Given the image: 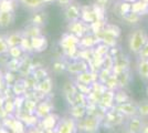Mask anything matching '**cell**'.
I'll list each match as a JSON object with an SVG mask.
<instances>
[{
    "mask_svg": "<svg viewBox=\"0 0 148 133\" xmlns=\"http://www.w3.org/2000/svg\"><path fill=\"white\" fill-rule=\"evenodd\" d=\"M45 21H47V14L43 11H39L33 13L32 18H31V22L32 25H36V27H41V25H45Z\"/></svg>",
    "mask_w": 148,
    "mask_h": 133,
    "instance_id": "obj_18",
    "label": "cell"
},
{
    "mask_svg": "<svg viewBox=\"0 0 148 133\" xmlns=\"http://www.w3.org/2000/svg\"><path fill=\"white\" fill-rule=\"evenodd\" d=\"M56 129H58V133H73V131L76 129L75 120L71 119V118L63 119L59 122Z\"/></svg>",
    "mask_w": 148,
    "mask_h": 133,
    "instance_id": "obj_6",
    "label": "cell"
},
{
    "mask_svg": "<svg viewBox=\"0 0 148 133\" xmlns=\"http://www.w3.org/2000/svg\"><path fill=\"white\" fill-rule=\"evenodd\" d=\"M137 114H139V116H148V102L137 104Z\"/></svg>",
    "mask_w": 148,
    "mask_h": 133,
    "instance_id": "obj_29",
    "label": "cell"
},
{
    "mask_svg": "<svg viewBox=\"0 0 148 133\" xmlns=\"http://www.w3.org/2000/svg\"><path fill=\"white\" fill-rule=\"evenodd\" d=\"M124 1H126V2H130V3H134L135 1H137V0H124Z\"/></svg>",
    "mask_w": 148,
    "mask_h": 133,
    "instance_id": "obj_41",
    "label": "cell"
},
{
    "mask_svg": "<svg viewBox=\"0 0 148 133\" xmlns=\"http://www.w3.org/2000/svg\"><path fill=\"white\" fill-rule=\"evenodd\" d=\"M103 31L106 32V33H108V34L114 36L115 38H117L118 36L121 34V29L115 25H106L104 27V30H103Z\"/></svg>",
    "mask_w": 148,
    "mask_h": 133,
    "instance_id": "obj_27",
    "label": "cell"
},
{
    "mask_svg": "<svg viewBox=\"0 0 148 133\" xmlns=\"http://www.w3.org/2000/svg\"><path fill=\"white\" fill-rule=\"evenodd\" d=\"M8 52H10V54H11L12 58H18L22 54V49H21L20 45H17V47L9 48V51H8Z\"/></svg>",
    "mask_w": 148,
    "mask_h": 133,
    "instance_id": "obj_34",
    "label": "cell"
},
{
    "mask_svg": "<svg viewBox=\"0 0 148 133\" xmlns=\"http://www.w3.org/2000/svg\"><path fill=\"white\" fill-rule=\"evenodd\" d=\"M95 2H96V5L99 7H102V8H104V7L107 6V3H108V0H95Z\"/></svg>",
    "mask_w": 148,
    "mask_h": 133,
    "instance_id": "obj_37",
    "label": "cell"
},
{
    "mask_svg": "<svg viewBox=\"0 0 148 133\" xmlns=\"http://www.w3.org/2000/svg\"><path fill=\"white\" fill-rule=\"evenodd\" d=\"M83 127L87 132H95L99 129V119L96 116H93V115L87 116L86 119L83 121Z\"/></svg>",
    "mask_w": 148,
    "mask_h": 133,
    "instance_id": "obj_10",
    "label": "cell"
},
{
    "mask_svg": "<svg viewBox=\"0 0 148 133\" xmlns=\"http://www.w3.org/2000/svg\"><path fill=\"white\" fill-rule=\"evenodd\" d=\"M116 111L119 112L121 114H124V115L133 116V115L137 114V104L130 101H127L125 103H122V104H118Z\"/></svg>",
    "mask_w": 148,
    "mask_h": 133,
    "instance_id": "obj_5",
    "label": "cell"
},
{
    "mask_svg": "<svg viewBox=\"0 0 148 133\" xmlns=\"http://www.w3.org/2000/svg\"><path fill=\"white\" fill-rule=\"evenodd\" d=\"M143 125H144V122H143L142 118L139 115H133V116H130V120L127 121L126 127L130 133H140Z\"/></svg>",
    "mask_w": 148,
    "mask_h": 133,
    "instance_id": "obj_4",
    "label": "cell"
},
{
    "mask_svg": "<svg viewBox=\"0 0 148 133\" xmlns=\"http://www.w3.org/2000/svg\"><path fill=\"white\" fill-rule=\"evenodd\" d=\"M9 51V45L7 43L6 36L0 34V56Z\"/></svg>",
    "mask_w": 148,
    "mask_h": 133,
    "instance_id": "obj_30",
    "label": "cell"
},
{
    "mask_svg": "<svg viewBox=\"0 0 148 133\" xmlns=\"http://www.w3.org/2000/svg\"><path fill=\"white\" fill-rule=\"evenodd\" d=\"M58 1V3L60 5V6H63V7H66L68 5H70L73 0H56Z\"/></svg>",
    "mask_w": 148,
    "mask_h": 133,
    "instance_id": "obj_38",
    "label": "cell"
},
{
    "mask_svg": "<svg viewBox=\"0 0 148 133\" xmlns=\"http://www.w3.org/2000/svg\"><path fill=\"white\" fill-rule=\"evenodd\" d=\"M81 20L86 22V23H93L94 21H96V14L94 12V10L91 8H84L82 9L81 13Z\"/></svg>",
    "mask_w": 148,
    "mask_h": 133,
    "instance_id": "obj_15",
    "label": "cell"
},
{
    "mask_svg": "<svg viewBox=\"0 0 148 133\" xmlns=\"http://www.w3.org/2000/svg\"><path fill=\"white\" fill-rule=\"evenodd\" d=\"M34 76L36 80H43V79H45V78H48V72H47V70L40 68V69L36 70L34 76Z\"/></svg>",
    "mask_w": 148,
    "mask_h": 133,
    "instance_id": "obj_33",
    "label": "cell"
},
{
    "mask_svg": "<svg viewBox=\"0 0 148 133\" xmlns=\"http://www.w3.org/2000/svg\"><path fill=\"white\" fill-rule=\"evenodd\" d=\"M39 90L43 93H50L52 90V80L50 78H45L43 80H41V82L39 84Z\"/></svg>",
    "mask_w": 148,
    "mask_h": 133,
    "instance_id": "obj_22",
    "label": "cell"
},
{
    "mask_svg": "<svg viewBox=\"0 0 148 133\" xmlns=\"http://www.w3.org/2000/svg\"><path fill=\"white\" fill-rule=\"evenodd\" d=\"M85 108L83 107V105H73V108H72V111H71V115L73 116V119H81V118H83L84 116V114H85Z\"/></svg>",
    "mask_w": 148,
    "mask_h": 133,
    "instance_id": "obj_24",
    "label": "cell"
},
{
    "mask_svg": "<svg viewBox=\"0 0 148 133\" xmlns=\"http://www.w3.org/2000/svg\"><path fill=\"white\" fill-rule=\"evenodd\" d=\"M95 43H96V41H95V38L93 36H91V34H85V36H83L80 39L79 45H82L84 49H91Z\"/></svg>",
    "mask_w": 148,
    "mask_h": 133,
    "instance_id": "obj_20",
    "label": "cell"
},
{
    "mask_svg": "<svg viewBox=\"0 0 148 133\" xmlns=\"http://www.w3.org/2000/svg\"><path fill=\"white\" fill-rule=\"evenodd\" d=\"M147 40V33L144 29H136L128 36V48L133 53L138 54Z\"/></svg>",
    "mask_w": 148,
    "mask_h": 133,
    "instance_id": "obj_1",
    "label": "cell"
},
{
    "mask_svg": "<svg viewBox=\"0 0 148 133\" xmlns=\"http://www.w3.org/2000/svg\"><path fill=\"white\" fill-rule=\"evenodd\" d=\"M19 1L25 8L29 9V10H34V11L42 9L45 5L44 0H19Z\"/></svg>",
    "mask_w": 148,
    "mask_h": 133,
    "instance_id": "obj_9",
    "label": "cell"
},
{
    "mask_svg": "<svg viewBox=\"0 0 148 133\" xmlns=\"http://www.w3.org/2000/svg\"><path fill=\"white\" fill-rule=\"evenodd\" d=\"M116 39L114 36H112V34H108V33H106L104 32V36L102 37V43L106 44L108 48H113V47H115L116 45Z\"/></svg>",
    "mask_w": 148,
    "mask_h": 133,
    "instance_id": "obj_26",
    "label": "cell"
},
{
    "mask_svg": "<svg viewBox=\"0 0 148 133\" xmlns=\"http://www.w3.org/2000/svg\"><path fill=\"white\" fill-rule=\"evenodd\" d=\"M137 71L143 80H148V59H139L138 60Z\"/></svg>",
    "mask_w": 148,
    "mask_h": 133,
    "instance_id": "obj_13",
    "label": "cell"
},
{
    "mask_svg": "<svg viewBox=\"0 0 148 133\" xmlns=\"http://www.w3.org/2000/svg\"><path fill=\"white\" fill-rule=\"evenodd\" d=\"M101 103L104 105L106 109H110L114 105V91L107 90L103 94L101 95Z\"/></svg>",
    "mask_w": 148,
    "mask_h": 133,
    "instance_id": "obj_14",
    "label": "cell"
},
{
    "mask_svg": "<svg viewBox=\"0 0 148 133\" xmlns=\"http://www.w3.org/2000/svg\"><path fill=\"white\" fill-rule=\"evenodd\" d=\"M80 38H77L76 36H74L72 33L65 34L61 40V45L63 48L65 47H72V45H79Z\"/></svg>",
    "mask_w": 148,
    "mask_h": 133,
    "instance_id": "obj_16",
    "label": "cell"
},
{
    "mask_svg": "<svg viewBox=\"0 0 148 133\" xmlns=\"http://www.w3.org/2000/svg\"><path fill=\"white\" fill-rule=\"evenodd\" d=\"M81 13H82L81 6H79L77 3H74V2H71L64 9V17H65V20L69 23L76 21V20H80Z\"/></svg>",
    "mask_w": 148,
    "mask_h": 133,
    "instance_id": "obj_3",
    "label": "cell"
},
{
    "mask_svg": "<svg viewBox=\"0 0 148 133\" xmlns=\"http://www.w3.org/2000/svg\"><path fill=\"white\" fill-rule=\"evenodd\" d=\"M140 133H148V123L143 125V129H142V131H140Z\"/></svg>",
    "mask_w": 148,
    "mask_h": 133,
    "instance_id": "obj_39",
    "label": "cell"
},
{
    "mask_svg": "<svg viewBox=\"0 0 148 133\" xmlns=\"http://www.w3.org/2000/svg\"><path fill=\"white\" fill-rule=\"evenodd\" d=\"M130 11H132V3H130V2L122 1V2L118 5L117 12H118V14H121V16H122V18H123L125 14L130 13Z\"/></svg>",
    "mask_w": 148,
    "mask_h": 133,
    "instance_id": "obj_25",
    "label": "cell"
},
{
    "mask_svg": "<svg viewBox=\"0 0 148 133\" xmlns=\"http://www.w3.org/2000/svg\"><path fill=\"white\" fill-rule=\"evenodd\" d=\"M53 1H56V0H44L45 3H51V2H53Z\"/></svg>",
    "mask_w": 148,
    "mask_h": 133,
    "instance_id": "obj_40",
    "label": "cell"
},
{
    "mask_svg": "<svg viewBox=\"0 0 148 133\" xmlns=\"http://www.w3.org/2000/svg\"><path fill=\"white\" fill-rule=\"evenodd\" d=\"M130 101V96L124 92L123 90H118L117 92H114V102L117 104H122L125 102Z\"/></svg>",
    "mask_w": 148,
    "mask_h": 133,
    "instance_id": "obj_23",
    "label": "cell"
},
{
    "mask_svg": "<svg viewBox=\"0 0 148 133\" xmlns=\"http://www.w3.org/2000/svg\"><path fill=\"white\" fill-rule=\"evenodd\" d=\"M148 9V2H145L143 0H137L134 3H132V11L135 13H138L142 16Z\"/></svg>",
    "mask_w": 148,
    "mask_h": 133,
    "instance_id": "obj_19",
    "label": "cell"
},
{
    "mask_svg": "<svg viewBox=\"0 0 148 133\" xmlns=\"http://www.w3.org/2000/svg\"><path fill=\"white\" fill-rule=\"evenodd\" d=\"M123 20H125L127 23H137L140 20V14L130 11V13H127V14L124 16Z\"/></svg>",
    "mask_w": 148,
    "mask_h": 133,
    "instance_id": "obj_28",
    "label": "cell"
},
{
    "mask_svg": "<svg viewBox=\"0 0 148 133\" xmlns=\"http://www.w3.org/2000/svg\"><path fill=\"white\" fill-rule=\"evenodd\" d=\"M51 109H52V107H51V104H50L49 102H43V103H41L39 107L37 108V110H36V112H37V114L39 115V116H47V115H49L50 112H51Z\"/></svg>",
    "mask_w": 148,
    "mask_h": 133,
    "instance_id": "obj_21",
    "label": "cell"
},
{
    "mask_svg": "<svg viewBox=\"0 0 148 133\" xmlns=\"http://www.w3.org/2000/svg\"><path fill=\"white\" fill-rule=\"evenodd\" d=\"M23 39V34L21 32L14 31V32H10L9 34L6 36V40L7 43L9 45V48H12V47H17V45H20L21 41Z\"/></svg>",
    "mask_w": 148,
    "mask_h": 133,
    "instance_id": "obj_8",
    "label": "cell"
},
{
    "mask_svg": "<svg viewBox=\"0 0 148 133\" xmlns=\"http://www.w3.org/2000/svg\"><path fill=\"white\" fill-rule=\"evenodd\" d=\"M14 21L12 11H0V28H7Z\"/></svg>",
    "mask_w": 148,
    "mask_h": 133,
    "instance_id": "obj_12",
    "label": "cell"
},
{
    "mask_svg": "<svg viewBox=\"0 0 148 133\" xmlns=\"http://www.w3.org/2000/svg\"><path fill=\"white\" fill-rule=\"evenodd\" d=\"M90 29V25L88 23L82 21V20H76L73 22H70L68 25V30L70 33H72L74 36H76L77 38H82L83 36L87 34Z\"/></svg>",
    "mask_w": 148,
    "mask_h": 133,
    "instance_id": "obj_2",
    "label": "cell"
},
{
    "mask_svg": "<svg viewBox=\"0 0 148 133\" xmlns=\"http://www.w3.org/2000/svg\"><path fill=\"white\" fill-rule=\"evenodd\" d=\"M108 51H110V48L104 43H101L97 45V48H96V50H95V53L99 56V57H103V56H106L107 53H108Z\"/></svg>",
    "mask_w": 148,
    "mask_h": 133,
    "instance_id": "obj_31",
    "label": "cell"
},
{
    "mask_svg": "<svg viewBox=\"0 0 148 133\" xmlns=\"http://www.w3.org/2000/svg\"><path fill=\"white\" fill-rule=\"evenodd\" d=\"M66 70L71 73H74V74H79L81 72L87 70L86 64L84 63L83 61H76V62H73V63H70L66 67Z\"/></svg>",
    "mask_w": 148,
    "mask_h": 133,
    "instance_id": "obj_17",
    "label": "cell"
},
{
    "mask_svg": "<svg viewBox=\"0 0 148 133\" xmlns=\"http://www.w3.org/2000/svg\"><path fill=\"white\" fill-rule=\"evenodd\" d=\"M138 54H139V59H148V40Z\"/></svg>",
    "mask_w": 148,
    "mask_h": 133,
    "instance_id": "obj_35",
    "label": "cell"
},
{
    "mask_svg": "<svg viewBox=\"0 0 148 133\" xmlns=\"http://www.w3.org/2000/svg\"><path fill=\"white\" fill-rule=\"evenodd\" d=\"M65 69H66V67L64 65V63L62 61H56L54 64H53V70L56 72H61V71H63V70Z\"/></svg>",
    "mask_w": 148,
    "mask_h": 133,
    "instance_id": "obj_36",
    "label": "cell"
},
{
    "mask_svg": "<svg viewBox=\"0 0 148 133\" xmlns=\"http://www.w3.org/2000/svg\"><path fill=\"white\" fill-rule=\"evenodd\" d=\"M27 36H29L30 38L33 37H38V36H41V29L40 27H36V25H32L31 28H29V31L25 33Z\"/></svg>",
    "mask_w": 148,
    "mask_h": 133,
    "instance_id": "obj_32",
    "label": "cell"
},
{
    "mask_svg": "<svg viewBox=\"0 0 148 133\" xmlns=\"http://www.w3.org/2000/svg\"><path fill=\"white\" fill-rule=\"evenodd\" d=\"M31 47L36 52H41V51L45 50L47 48V39L42 37V36H38V37H33L31 38Z\"/></svg>",
    "mask_w": 148,
    "mask_h": 133,
    "instance_id": "obj_11",
    "label": "cell"
},
{
    "mask_svg": "<svg viewBox=\"0 0 148 133\" xmlns=\"http://www.w3.org/2000/svg\"><path fill=\"white\" fill-rule=\"evenodd\" d=\"M97 76H95V73L92 71H88L85 70L83 72H81L76 76V80L77 83H82V84H86V85H92L94 82H96V79Z\"/></svg>",
    "mask_w": 148,
    "mask_h": 133,
    "instance_id": "obj_7",
    "label": "cell"
}]
</instances>
